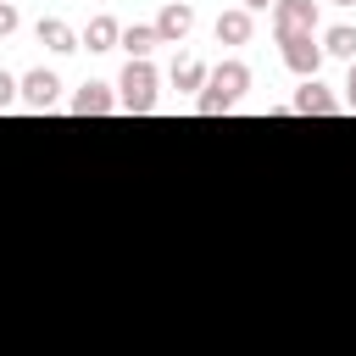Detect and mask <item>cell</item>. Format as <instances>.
<instances>
[{"mask_svg":"<svg viewBox=\"0 0 356 356\" xmlns=\"http://www.w3.org/2000/svg\"><path fill=\"white\" fill-rule=\"evenodd\" d=\"M189 28H195V6H189V0H167V6L156 11V39H161V44H184Z\"/></svg>","mask_w":356,"mask_h":356,"instance_id":"4","label":"cell"},{"mask_svg":"<svg viewBox=\"0 0 356 356\" xmlns=\"http://www.w3.org/2000/svg\"><path fill=\"white\" fill-rule=\"evenodd\" d=\"M239 6H245V11H250V17H256V11H273V6H278V0H239Z\"/></svg>","mask_w":356,"mask_h":356,"instance_id":"19","label":"cell"},{"mask_svg":"<svg viewBox=\"0 0 356 356\" xmlns=\"http://www.w3.org/2000/svg\"><path fill=\"white\" fill-rule=\"evenodd\" d=\"M33 33H39V44H44V50H61V56L83 44V33H78L72 22H61V17H39V28H33Z\"/></svg>","mask_w":356,"mask_h":356,"instance_id":"10","label":"cell"},{"mask_svg":"<svg viewBox=\"0 0 356 356\" xmlns=\"http://www.w3.org/2000/svg\"><path fill=\"white\" fill-rule=\"evenodd\" d=\"M195 111H200V117H222V111H234V100H222L217 89H200V95H195Z\"/></svg>","mask_w":356,"mask_h":356,"instance_id":"15","label":"cell"},{"mask_svg":"<svg viewBox=\"0 0 356 356\" xmlns=\"http://www.w3.org/2000/svg\"><path fill=\"white\" fill-rule=\"evenodd\" d=\"M328 6H356V0H328Z\"/></svg>","mask_w":356,"mask_h":356,"instance_id":"20","label":"cell"},{"mask_svg":"<svg viewBox=\"0 0 356 356\" xmlns=\"http://www.w3.org/2000/svg\"><path fill=\"white\" fill-rule=\"evenodd\" d=\"M323 56H339V61H356V28H350V22H339V28H328V33H323Z\"/></svg>","mask_w":356,"mask_h":356,"instance_id":"14","label":"cell"},{"mask_svg":"<svg viewBox=\"0 0 356 356\" xmlns=\"http://www.w3.org/2000/svg\"><path fill=\"white\" fill-rule=\"evenodd\" d=\"M56 95H61V78H56V72L33 67V72L22 78V106H33V111H50V106H56Z\"/></svg>","mask_w":356,"mask_h":356,"instance_id":"7","label":"cell"},{"mask_svg":"<svg viewBox=\"0 0 356 356\" xmlns=\"http://www.w3.org/2000/svg\"><path fill=\"white\" fill-rule=\"evenodd\" d=\"M284 67L306 83V78H317L323 72V39L312 33V39H284Z\"/></svg>","mask_w":356,"mask_h":356,"instance_id":"5","label":"cell"},{"mask_svg":"<svg viewBox=\"0 0 356 356\" xmlns=\"http://www.w3.org/2000/svg\"><path fill=\"white\" fill-rule=\"evenodd\" d=\"M17 22H22V17H17V6H11V0H0V39H6V33H17Z\"/></svg>","mask_w":356,"mask_h":356,"instance_id":"17","label":"cell"},{"mask_svg":"<svg viewBox=\"0 0 356 356\" xmlns=\"http://www.w3.org/2000/svg\"><path fill=\"white\" fill-rule=\"evenodd\" d=\"M156 67L150 61H128L122 67V78H117V100H122V111H134V117H145V111H156Z\"/></svg>","mask_w":356,"mask_h":356,"instance_id":"1","label":"cell"},{"mask_svg":"<svg viewBox=\"0 0 356 356\" xmlns=\"http://www.w3.org/2000/svg\"><path fill=\"white\" fill-rule=\"evenodd\" d=\"M83 44H89V50H117V44H122V22H117V17H106V11H100V17H89Z\"/></svg>","mask_w":356,"mask_h":356,"instance_id":"11","label":"cell"},{"mask_svg":"<svg viewBox=\"0 0 356 356\" xmlns=\"http://www.w3.org/2000/svg\"><path fill=\"white\" fill-rule=\"evenodd\" d=\"M17 100H22V78L0 72V111H6V106H17Z\"/></svg>","mask_w":356,"mask_h":356,"instance_id":"16","label":"cell"},{"mask_svg":"<svg viewBox=\"0 0 356 356\" xmlns=\"http://www.w3.org/2000/svg\"><path fill=\"white\" fill-rule=\"evenodd\" d=\"M167 78H172V89H189V95H195V89H206V78H211V67H206L200 56H178Z\"/></svg>","mask_w":356,"mask_h":356,"instance_id":"12","label":"cell"},{"mask_svg":"<svg viewBox=\"0 0 356 356\" xmlns=\"http://www.w3.org/2000/svg\"><path fill=\"white\" fill-rule=\"evenodd\" d=\"M217 44H250V33H256V17L245 11V6H234V11H222L217 17Z\"/></svg>","mask_w":356,"mask_h":356,"instance_id":"9","label":"cell"},{"mask_svg":"<svg viewBox=\"0 0 356 356\" xmlns=\"http://www.w3.org/2000/svg\"><path fill=\"white\" fill-rule=\"evenodd\" d=\"M250 83H256V78H250V67H245V61H217V67H211V78H206V89H217L222 100H239Z\"/></svg>","mask_w":356,"mask_h":356,"instance_id":"6","label":"cell"},{"mask_svg":"<svg viewBox=\"0 0 356 356\" xmlns=\"http://www.w3.org/2000/svg\"><path fill=\"white\" fill-rule=\"evenodd\" d=\"M289 111H300V117H339V111H345V100H339L334 89H323L317 78H306V83L295 89V100H289Z\"/></svg>","mask_w":356,"mask_h":356,"instance_id":"3","label":"cell"},{"mask_svg":"<svg viewBox=\"0 0 356 356\" xmlns=\"http://www.w3.org/2000/svg\"><path fill=\"white\" fill-rule=\"evenodd\" d=\"M122 100H117V83H83L78 95H72V111L78 117H106V111H117Z\"/></svg>","mask_w":356,"mask_h":356,"instance_id":"8","label":"cell"},{"mask_svg":"<svg viewBox=\"0 0 356 356\" xmlns=\"http://www.w3.org/2000/svg\"><path fill=\"white\" fill-rule=\"evenodd\" d=\"M345 111H356V61H350V78H345Z\"/></svg>","mask_w":356,"mask_h":356,"instance_id":"18","label":"cell"},{"mask_svg":"<svg viewBox=\"0 0 356 356\" xmlns=\"http://www.w3.org/2000/svg\"><path fill=\"white\" fill-rule=\"evenodd\" d=\"M156 44H161V39H156V22H134V28H122V50H128V61H150Z\"/></svg>","mask_w":356,"mask_h":356,"instance_id":"13","label":"cell"},{"mask_svg":"<svg viewBox=\"0 0 356 356\" xmlns=\"http://www.w3.org/2000/svg\"><path fill=\"white\" fill-rule=\"evenodd\" d=\"M317 22H323L317 0H278V6H273V39H278V44H284V39H312Z\"/></svg>","mask_w":356,"mask_h":356,"instance_id":"2","label":"cell"}]
</instances>
